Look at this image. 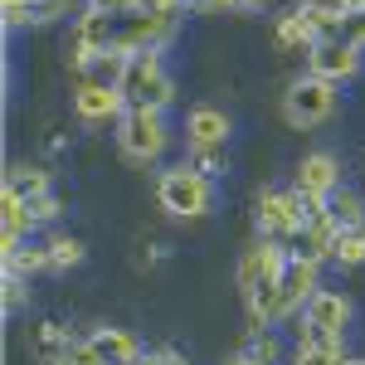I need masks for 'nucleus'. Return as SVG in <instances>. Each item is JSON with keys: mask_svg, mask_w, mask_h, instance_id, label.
Returning <instances> with one entry per match:
<instances>
[{"mask_svg": "<svg viewBox=\"0 0 365 365\" xmlns=\"http://www.w3.org/2000/svg\"><path fill=\"white\" fill-rule=\"evenodd\" d=\"M282 268H287L282 239H258V244H249L244 258H239V292H244L253 331L278 327V278H282Z\"/></svg>", "mask_w": 365, "mask_h": 365, "instance_id": "f257e3e1", "label": "nucleus"}, {"mask_svg": "<svg viewBox=\"0 0 365 365\" xmlns=\"http://www.w3.org/2000/svg\"><path fill=\"white\" fill-rule=\"evenodd\" d=\"M322 210H327V205L307 200L292 185V190H263L258 205H253V220L263 229V239H302V229H307Z\"/></svg>", "mask_w": 365, "mask_h": 365, "instance_id": "f03ea898", "label": "nucleus"}, {"mask_svg": "<svg viewBox=\"0 0 365 365\" xmlns=\"http://www.w3.org/2000/svg\"><path fill=\"white\" fill-rule=\"evenodd\" d=\"M122 103L127 108H166L170 98H175V83H170L166 63H161V49H137V54H127V68H122Z\"/></svg>", "mask_w": 365, "mask_h": 365, "instance_id": "7ed1b4c3", "label": "nucleus"}, {"mask_svg": "<svg viewBox=\"0 0 365 365\" xmlns=\"http://www.w3.org/2000/svg\"><path fill=\"white\" fill-rule=\"evenodd\" d=\"M156 200L175 220H205L210 205H215V185H210V175H200L190 166H170L156 180Z\"/></svg>", "mask_w": 365, "mask_h": 365, "instance_id": "20e7f679", "label": "nucleus"}, {"mask_svg": "<svg viewBox=\"0 0 365 365\" xmlns=\"http://www.w3.org/2000/svg\"><path fill=\"white\" fill-rule=\"evenodd\" d=\"M336 113V83H327V78H292L287 93H282V117H287V127H297V132H307V127H322L327 117Z\"/></svg>", "mask_w": 365, "mask_h": 365, "instance_id": "39448f33", "label": "nucleus"}, {"mask_svg": "<svg viewBox=\"0 0 365 365\" xmlns=\"http://www.w3.org/2000/svg\"><path fill=\"white\" fill-rule=\"evenodd\" d=\"M346 327H351V297L331 292V287H317L297 317V341H341Z\"/></svg>", "mask_w": 365, "mask_h": 365, "instance_id": "423d86ee", "label": "nucleus"}, {"mask_svg": "<svg viewBox=\"0 0 365 365\" xmlns=\"http://www.w3.org/2000/svg\"><path fill=\"white\" fill-rule=\"evenodd\" d=\"M166 122L156 108H127V113L117 117V146H122V156H132V161H156L161 151H166Z\"/></svg>", "mask_w": 365, "mask_h": 365, "instance_id": "0eeeda50", "label": "nucleus"}, {"mask_svg": "<svg viewBox=\"0 0 365 365\" xmlns=\"http://www.w3.org/2000/svg\"><path fill=\"white\" fill-rule=\"evenodd\" d=\"M317 268H322V263H312L302 253H287V268H282V278H278V322L302 317V307L312 302V292L322 287V282H317Z\"/></svg>", "mask_w": 365, "mask_h": 365, "instance_id": "6e6552de", "label": "nucleus"}, {"mask_svg": "<svg viewBox=\"0 0 365 365\" xmlns=\"http://www.w3.org/2000/svg\"><path fill=\"white\" fill-rule=\"evenodd\" d=\"M113 44H117V15H103V10H93V5H88L83 20H78V29H73V68L83 73L88 58L108 54Z\"/></svg>", "mask_w": 365, "mask_h": 365, "instance_id": "1a4fd4ad", "label": "nucleus"}, {"mask_svg": "<svg viewBox=\"0 0 365 365\" xmlns=\"http://www.w3.org/2000/svg\"><path fill=\"white\" fill-rule=\"evenodd\" d=\"M170 29L175 20H161V15H151V10H137V15H122L117 20V44L122 54H137V49H161L170 39Z\"/></svg>", "mask_w": 365, "mask_h": 365, "instance_id": "9d476101", "label": "nucleus"}, {"mask_svg": "<svg viewBox=\"0 0 365 365\" xmlns=\"http://www.w3.org/2000/svg\"><path fill=\"white\" fill-rule=\"evenodd\" d=\"M292 185H297L307 200L327 205V200L341 190V161L331 156V151H312V156L297 161V180H292Z\"/></svg>", "mask_w": 365, "mask_h": 365, "instance_id": "9b49d317", "label": "nucleus"}, {"mask_svg": "<svg viewBox=\"0 0 365 365\" xmlns=\"http://www.w3.org/2000/svg\"><path fill=\"white\" fill-rule=\"evenodd\" d=\"M307 68L317 78H327V83H346V78L361 73V49L346 44V39H322V44H312Z\"/></svg>", "mask_w": 365, "mask_h": 365, "instance_id": "f8f14e48", "label": "nucleus"}, {"mask_svg": "<svg viewBox=\"0 0 365 365\" xmlns=\"http://www.w3.org/2000/svg\"><path fill=\"white\" fill-rule=\"evenodd\" d=\"M73 113L83 117V122H117V117L127 113V103H122L117 88L78 83V93H73Z\"/></svg>", "mask_w": 365, "mask_h": 365, "instance_id": "ddd939ff", "label": "nucleus"}, {"mask_svg": "<svg viewBox=\"0 0 365 365\" xmlns=\"http://www.w3.org/2000/svg\"><path fill=\"white\" fill-rule=\"evenodd\" d=\"M73 341L68 336V327H58V322H39V327H29V356L39 365H63L68 361V351H73Z\"/></svg>", "mask_w": 365, "mask_h": 365, "instance_id": "4468645a", "label": "nucleus"}, {"mask_svg": "<svg viewBox=\"0 0 365 365\" xmlns=\"http://www.w3.org/2000/svg\"><path fill=\"white\" fill-rule=\"evenodd\" d=\"M93 351L103 356V365H132L141 356V341L127 331V327H103V331H93Z\"/></svg>", "mask_w": 365, "mask_h": 365, "instance_id": "2eb2a0df", "label": "nucleus"}, {"mask_svg": "<svg viewBox=\"0 0 365 365\" xmlns=\"http://www.w3.org/2000/svg\"><path fill=\"white\" fill-rule=\"evenodd\" d=\"M185 141L190 146H225L229 141V117L220 108H190L185 117Z\"/></svg>", "mask_w": 365, "mask_h": 365, "instance_id": "dca6fc26", "label": "nucleus"}, {"mask_svg": "<svg viewBox=\"0 0 365 365\" xmlns=\"http://www.w3.org/2000/svg\"><path fill=\"white\" fill-rule=\"evenodd\" d=\"M331 244H336V220L322 210V215L302 229V249H292V253H302V258H312V263H322V258H331Z\"/></svg>", "mask_w": 365, "mask_h": 365, "instance_id": "f3484780", "label": "nucleus"}, {"mask_svg": "<svg viewBox=\"0 0 365 365\" xmlns=\"http://www.w3.org/2000/svg\"><path fill=\"white\" fill-rule=\"evenodd\" d=\"M297 10H302V20H307V29H312V39H317V44H322V39H341V25H346V15H341L336 5L302 0Z\"/></svg>", "mask_w": 365, "mask_h": 365, "instance_id": "a211bd4d", "label": "nucleus"}, {"mask_svg": "<svg viewBox=\"0 0 365 365\" xmlns=\"http://www.w3.org/2000/svg\"><path fill=\"white\" fill-rule=\"evenodd\" d=\"M0 258H5V273H20V278L54 268V263H49V244H15V249H5Z\"/></svg>", "mask_w": 365, "mask_h": 365, "instance_id": "6ab92c4d", "label": "nucleus"}, {"mask_svg": "<svg viewBox=\"0 0 365 365\" xmlns=\"http://www.w3.org/2000/svg\"><path fill=\"white\" fill-rule=\"evenodd\" d=\"M5 190H15L25 205H34L39 195H49V170H39V166H10V170H5Z\"/></svg>", "mask_w": 365, "mask_h": 365, "instance_id": "aec40b11", "label": "nucleus"}, {"mask_svg": "<svg viewBox=\"0 0 365 365\" xmlns=\"http://www.w3.org/2000/svg\"><path fill=\"white\" fill-rule=\"evenodd\" d=\"M122 68H127V54H122V49H108V54L88 58V68H83V83L117 88V83H122Z\"/></svg>", "mask_w": 365, "mask_h": 365, "instance_id": "412c9836", "label": "nucleus"}, {"mask_svg": "<svg viewBox=\"0 0 365 365\" xmlns=\"http://www.w3.org/2000/svg\"><path fill=\"white\" fill-rule=\"evenodd\" d=\"M327 215L336 220V229H365V200L356 190H336L327 200Z\"/></svg>", "mask_w": 365, "mask_h": 365, "instance_id": "4be33fe9", "label": "nucleus"}, {"mask_svg": "<svg viewBox=\"0 0 365 365\" xmlns=\"http://www.w3.org/2000/svg\"><path fill=\"white\" fill-rule=\"evenodd\" d=\"M292 365H346V351L341 341H297Z\"/></svg>", "mask_w": 365, "mask_h": 365, "instance_id": "5701e85b", "label": "nucleus"}, {"mask_svg": "<svg viewBox=\"0 0 365 365\" xmlns=\"http://www.w3.org/2000/svg\"><path fill=\"white\" fill-rule=\"evenodd\" d=\"M331 258H336L341 268H361L365 263V229H336Z\"/></svg>", "mask_w": 365, "mask_h": 365, "instance_id": "b1692460", "label": "nucleus"}, {"mask_svg": "<svg viewBox=\"0 0 365 365\" xmlns=\"http://www.w3.org/2000/svg\"><path fill=\"white\" fill-rule=\"evenodd\" d=\"M278 44H282V49H302V54H312L317 39H312L302 10H292V15H282V20H278Z\"/></svg>", "mask_w": 365, "mask_h": 365, "instance_id": "393cba45", "label": "nucleus"}, {"mask_svg": "<svg viewBox=\"0 0 365 365\" xmlns=\"http://www.w3.org/2000/svg\"><path fill=\"white\" fill-rule=\"evenodd\" d=\"M49 263H54V273L78 268V263H83V244L68 239V234H54V239H49Z\"/></svg>", "mask_w": 365, "mask_h": 365, "instance_id": "a878e982", "label": "nucleus"}, {"mask_svg": "<svg viewBox=\"0 0 365 365\" xmlns=\"http://www.w3.org/2000/svg\"><path fill=\"white\" fill-rule=\"evenodd\" d=\"M195 156H190V170H200V175H225L229 166V156H225V146H190Z\"/></svg>", "mask_w": 365, "mask_h": 365, "instance_id": "bb28decb", "label": "nucleus"}, {"mask_svg": "<svg viewBox=\"0 0 365 365\" xmlns=\"http://www.w3.org/2000/svg\"><path fill=\"white\" fill-rule=\"evenodd\" d=\"M68 5H73V0H34V5H29V20H34V25H49L58 15H68Z\"/></svg>", "mask_w": 365, "mask_h": 365, "instance_id": "cd10ccee", "label": "nucleus"}, {"mask_svg": "<svg viewBox=\"0 0 365 365\" xmlns=\"http://www.w3.org/2000/svg\"><path fill=\"white\" fill-rule=\"evenodd\" d=\"M249 356H253V361H263V365H273V361H278V341L268 336V331H253Z\"/></svg>", "mask_w": 365, "mask_h": 365, "instance_id": "c85d7f7f", "label": "nucleus"}, {"mask_svg": "<svg viewBox=\"0 0 365 365\" xmlns=\"http://www.w3.org/2000/svg\"><path fill=\"white\" fill-rule=\"evenodd\" d=\"M29 215H34V225H54V220H58V195H54V190L39 195L34 205H29Z\"/></svg>", "mask_w": 365, "mask_h": 365, "instance_id": "c756f323", "label": "nucleus"}, {"mask_svg": "<svg viewBox=\"0 0 365 365\" xmlns=\"http://www.w3.org/2000/svg\"><path fill=\"white\" fill-rule=\"evenodd\" d=\"M88 5H93V10H103V15H117V20H122V15H137L146 0H88Z\"/></svg>", "mask_w": 365, "mask_h": 365, "instance_id": "7c9ffc66", "label": "nucleus"}, {"mask_svg": "<svg viewBox=\"0 0 365 365\" xmlns=\"http://www.w3.org/2000/svg\"><path fill=\"white\" fill-rule=\"evenodd\" d=\"M341 39H346V44H356V49H365V15H346Z\"/></svg>", "mask_w": 365, "mask_h": 365, "instance_id": "2f4dec72", "label": "nucleus"}, {"mask_svg": "<svg viewBox=\"0 0 365 365\" xmlns=\"http://www.w3.org/2000/svg\"><path fill=\"white\" fill-rule=\"evenodd\" d=\"M20 297H25V278L20 273H5V312L20 307Z\"/></svg>", "mask_w": 365, "mask_h": 365, "instance_id": "473e14b6", "label": "nucleus"}, {"mask_svg": "<svg viewBox=\"0 0 365 365\" xmlns=\"http://www.w3.org/2000/svg\"><path fill=\"white\" fill-rule=\"evenodd\" d=\"M132 365H185V356H180V351H146V356H137Z\"/></svg>", "mask_w": 365, "mask_h": 365, "instance_id": "72a5a7b5", "label": "nucleus"}, {"mask_svg": "<svg viewBox=\"0 0 365 365\" xmlns=\"http://www.w3.org/2000/svg\"><path fill=\"white\" fill-rule=\"evenodd\" d=\"M29 5H34V0H5V25H10V29L25 25V20H29Z\"/></svg>", "mask_w": 365, "mask_h": 365, "instance_id": "f704fd0d", "label": "nucleus"}, {"mask_svg": "<svg viewBox=\"0 0 365 365\" xmlns=\"http://www.w3.org/2000/svg\"><path fill=\"white\" fill-rule=\"evenodd\" d=\"M190 10H200V15H220V10H234V0H185Z\"/></svg>", "mask_w": 365, "mask_h": 365, "instance_id": "c9c22d12", "label": "nucleus"}, {"mask_svg": "<svg viewBox=\"0 0 365 365\" xmlns=\"http://www.w3.org/2000/svg\"><path fill=\"white\" fill-rule=\"evenodd\" d=\"M341 15H365V0H331Z\"/></svg>", "mask_w": 365, "mask_h": 365, "instance_id": "e433bc0d", "label": "nucleus"}, {"mask_svg": "<svg viewBox=\"0 0 365 365\" xmlns=\"http://www.w3.org/2000/svg\"><path fill=\"white\" fill-rule=\"evenodd\" d=\"M268 0H234V10H263Z\"/></svg>", "mask_w": 365, "mask_h": 365, "instance_id": "4c0bfd02", "label": "nucleus"}, {"mask_svg": "<svg viewBox=\"0 0 365 365\" xmlns=\"http://www.w3.org/2000/svg\"><path fill=\"white\" fill-rule=\"evenodd\" d=\"M229 365H263V361H253L249 351H244V356H234V361H229Z\"/></svg>", "mask_w": 365, "mask_h": 365, "instance_id": "58836bf2", "label": "nucleus"}, {"mask_svg": "<svg viewBox=\"0 0 365 365\" xmlns=\"http://www.w3.org/2000/svg\"><path fill=\"white\" fill-rule=\"evenodd\" d=\"M346 365H365V361H351V356H346Z\"/></svg>", "mask_w": 365, "mask_h": 365, "instance_id": "ea45409f", "label": "nucleus"}]
</instances>
